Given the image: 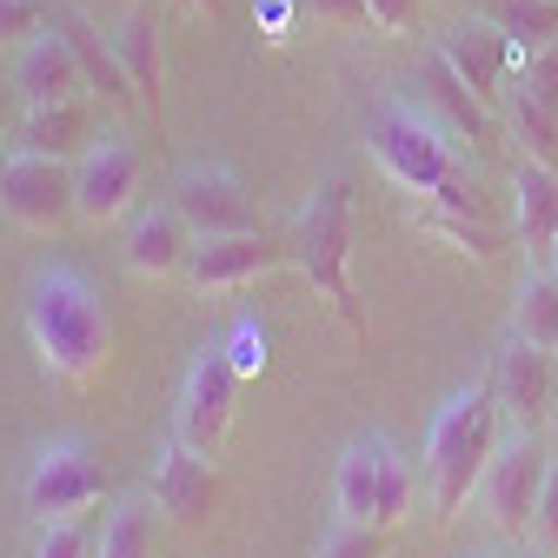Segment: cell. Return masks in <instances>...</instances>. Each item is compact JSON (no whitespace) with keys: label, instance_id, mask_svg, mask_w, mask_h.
Returning <instances> with one entry per match:
<instances>
[{"label":"cell","instance_id":"obj_10","mask_svg":"<svg viewBox=\"0 0 558 558\" xmlns=\"http://www.w3.org/2000/svg\"><path fill=\"white\" fill-rule=\"evenodd\" d=\"M133 193H140V154L126 147L120 133H100L94 147L74 160V199H81V220H94V227L120 220L126 206H133Z\"/></svg>","mask_w":558,"mask_h":558},{"label":"cell","instance_id":"obj_3","mask_svg":"<svg viewBox=\"0 0 558 558\" xmlns=\"http://www.w3.org/2000/svg\"><path fill=\"white\" fill-rule=\"evenodd\" d=\"M345 259H353V186L345 173H326L300 214V233H293V266L313 279V293L332 300V313L366 339V306L353 300V279H345Z\"/></svg>","mask_w":558,"mask_h":558},{"label":"cell","instance_id":"obj_12","mask_svg":"<svg viewBox=\"0 0 558 558\" xmlns=\"http://www.w3.org/2000/svg\"><path fill=\"white\" fill-rule=\"evenodd\" d=\"M220 499V478H214V452H199L186 439H173L160 459H154V506L173 519V525H199Z\"/></svg>","mask_w":558,"mask_h":558},{"label":"cell","instance_id":"obj_11","mask_svg":"<svg viewBox=\"0 0 558 558\" xmlns=\"http://www.w3.org/2000/svg\"><path fill=\"white\" fill-rule=\"evenodd\" d=\"M14 87H21L27 107H47V100H87V94H94V87H87V66H81L74 40L60 34V21L40 27V34L21 47V60H14Z\"/></svg>","mask_w":558,"mask_h":558},{"label":"cell","instance_id":"obj_30","mask_svg":"<svg viewBox=\"0 0 558 558\" xmlns=\"http://www.w3.org/2000/svg\"><path fill=\"white\" fill-rule=\"evenodd\" d=\"M220 353L233 360V373H240V379H253V373H266V332H259L253 319H240V326L227 332V345H220Z\"/></svg>","mask_w":558,"mask_h":558},{"label":"cell","instance_id":"obj_6","mask_svg":"<svg viewBox=\"0 0 558 558\" xmlns=\"http://www.w3.org/2000/svg\"><path fill=\"white\" fill-rule=\"evenodd\" d=\"M100 493H107V465H100V452L81 446V439L47 446V452L27 465V478H21V506H27L34 519H81Z\"/></svg>","mask_w":558,"mask_h":558},{"label":"cell","instance_id":"obj_20","mask_svg":"<svg viewBox=\"0 0 558 558\" xmlns=\"http://www.w3.org/2000/svg\"><path fill=\"white\" fill-rule=\"evenodd\" d=\"M113 53H120V66H126L133 94L160 113V74H167V60H160V14L147 8V0H133L126 21L113 27Z\"/></svg>","mask_w":558,"mask_h":558},{"label":"cell","instance_id":"obj_17","mask_svg":"<svg viewBox=\"0 0 558 558\" xmlns=\"http://www.w3.org/2000/svg\"><path fill=\"white\" fill-rule=\"evenodd\" d=\"M418 100H426L459 140H493V100H478L465 81H459V66L433 47L426 60H418Z\"/></svg>","mask_w":558,"mask_h":558},{"label":"cell","instance_id":"obj_16","mask_svg":"<svg viewBox=\"0 0 558 558\" xmlns=\"http://www.w3.org/2000/svg\"><path fill=\"white\" fill-rule=\"evenodd\" d=\"M193 240H199V233L180 220V206H173V199H167V206H140L133 227H126V266H133V272H154V279L186 272Z\"/></svg>","mask_w":558,"mask_h":558},{"label":"cell","instance_id":"obj_44","mask_svg":"<svg viewBox=\"0 0 558 558\" xmlns=\"http://www.w3.org/2000/svg\"><path fill=\"white\" fill-rule=\"evenodd\" d=\"M551 433H558V418H551Z\"/></svg>","mask_w":558,"mask_h":558},{"label":"cell","instance_id":"obj_9","mask_svg":"<svg viewBox=\"0 0 558 558\" xmlns=\"http://www.w3.org/2000/svg\"><path fill=\"white\" fill-rule=\"evenodd\" d=\"M173 206L180 220L199 240H220V233H259V199L246 180H233L227 167H186L173 180Z\"/></svg>","mask_w":558,"mask_h":558},{"label":"cell","instance_id":"obj_24","mask_svg":"<svg viewBox=\"0 0 558 558\" xmlns=\"http://www.w3.org/2000/svg\"><path fill=\"white\" fill-rule=\"evenodd\" d=\"M512 332L519 339H532V345H558V279L545 272V266H532V272H519V293H512Z\"/></svg>","mask_w":558,"mask_h":558},{"label":"cell","instance_id":"obj_18","mask_svg":"<svg viewBox=\"0 0 558 558\" xmlns=\"http://www.w3.org/2000/svg\"><path fill=\"white\" fill-rule=\"evenodd\" d=\"M14 147H21V154H47V160H81V154L94 147V113H87V100L27 107L21 126H14Z\"/></svg>","mask_w":558,"mask_h":558},{"label":"cell","instance_id":"obj_2","mask_svg":"<svg viewBox=\"0 0 558 558\" xmlns=\"http://www.w3.org/2000/svg\"><path fill=\"white\" fill-rule=\"evenodd\" d=\"M499 412L506 405H499L493 379H485V386H459L433 412V426H426V493H433L439 519H452L478 493L485 465H493V452H499Z\"/></svg>","mask_w":558,"mask_h":558},{"label":"cell","instance_id":"obj_1","mask_svg":"<svg viewBox=\"0 0 558 558\" xmlns=\"http://www.w3.org/2000/svg\"><path fill=\"white\" fill-rule=\"evenodd\" d=\"M21 319H27V339L47 373L60 379H94L107 366V345H113V319H107V300L87 287V272L74 266H40L27 279V300H21Z\"/></svg>","mask_w":558,"mask_h":558},{"label":"cell","instance_id":"obj_34","mask_svg":"<svg viewBox=\"0 0 558 558\" xmlns=\"http://www.w3.org/2000/svg\"><path fill=\"white\" fill-rule=\"evenodd\" d=\"M306 21H326V27H360L366 21V0H293Z\"/></svg>","mask_w":558,"mask_h":558},{"label":"cell","instance_id":"obj_19","mask_svg":"<svg viewBox=\"0 0 558 558\" xmlns=\"http://www.w3.org/2000/svg\"><path fill=\"white\" fill-rule=\"evenodd\" d=\"M379 452H386V439H360V446H345L339 478H332L339 519H353V525H386V472H379Z\"/></svg>","mask_w":558,"mask_h":558},{"label":"cell","instance_id":"obj_36","mask_svg":"<svg viewBox=\"0 0 558 558\" xmlns=\"http://www.w3.org/2000/svg\"><path fill=\"white\" fill-rule=\"evenodd\" d=\"M253 14H259L266 40H287V27L300 21V8H293V0H253Z\"/></svg>","mask_w":558,"mask_h":558},{"label":"cell","instance_id":"obj_31","mask_svg":"<svg viewBox=\"0 0 558 558\" xmlns=\"http://www.w3.org/2000/svg\"><path fill=\"white\" fill-rule=\"evenodd\" d=\"M519 87H525V94H538L545 107H558V40H551V47H538V53H525Z\"/></svg>","mask_w":558,"mask_h":558},{"label":"cell","instance_id":"obj_23","mask_svg":"<svg viewBox=\"0 0 558 558\" xmlns=\"http://www.w3.org/2000/svg\"><path fill=\"white\" fill-rule=\"evenodd\" d=\"M506 133H512L519 160H532V167H551V173H558V107H545L538 94L512 87V100H506Z\"/></svg>","mask_w":558,"mask_h":558},{"label":"cell","instance_id":"obj_41","mask_svg":"<svg viewBox=\"0 0 558 558\" xmlns=\"http://www.w3.org/2000/svg\"><path fill=\"white\" fill-rule=\"evenodd\" d=\"M519 558H551V551H545V545H532V551H519Z\"/></svg>","mask_w":558,"mask_h":558},{"label":"cell","instance_id":"obj_14","mask_svg":"<svg viewBox=\"0 0 558 558\" xmlns=\"http://www.w3.org/2000/svg\"><path fill=\"white\" fill-rule=\"evenodd\" d=\"M439 53L459 66V81L478 94V100H499L506 94V74H512V40L485 21V14H472V21H459V27H446L439 34Z\"/></svg>","mask_w":558,"mask_h":558},{"label":"cell","instance_id":"obj_21","mask_svg":"<svg viewBox=\"0 0 558 558\" xmlns=\"http://www.w3.org/2000/svg\"><path fill=\"white\" fill-rule=\"evenodd\" d=\"M512 199H519V240H525V253L545 259L551 240H558V173L519 160V173H512Z\"/></svg>","mask_w":558,"mask_h":558},{"label":"cell","instance_id":"obj_15","mask_svg":"<svg viewBox=\"0 0 558 558\" xmlns=\"http://www.w3.org/2000/svg\"><path fill=\"white\" fill-rule=\"evenodd\" d=\"M272 266H279V246H272L266 233L193 240V259H186L193 287H206V293H233V287H246V279H259V272H272Z\"/></svg>","mask_w":558,"mask_h":558},{"label":"cell","instance_id":"obj_32","mask_svg":"<svg viewBox=\"0 0 558 558\" xmlns=\"http://www.w3.org/2000/svg\"><path fill=\"white\" fill-rule=\"evenodd\" d=\"M40 27H47V8H40V0H0V47L34 40Z\"/></svg>","mask_w":558,"mask_h":558},{"label":"cell","instance_id":"obj_22","mask_svg":"<svg viewBox=\"0 0 558 558\" xmlns=\"http://www.w3.org/2000/svg\"><path fill=\"white\" fill-rule=\"evenodd\" d=\"M60 34L74 40V53H81V66H87V87L94 94H107L113 107H126V100H140L133 94V81H126V66H120V53H113V34L100 40V27H94V14H60Z\"/></svg>","mask_w":558,"mask_h":558},{"label":"cell","instance_id":"obj_8","mask_svg":"<svg viewBox=\"0 0 558 558\" xmlns=\"http://www.w3.org/2000/svg\"><path fill=\"white\" fill-rule=\"evenodd\" d=\"M233 399H240V373H233V360L214 345V353L193 360V373H186V386H180L173 439H186V446H199V452H220V439H227V426H233Z\"/></svg>","mask_w":558,"mask_h":558},{"label":"cell","instance_id":"obj_35","mask_svg":"<svg viewBox=\"0 0 558 558\" xmlns=\"http://www.w3.org/2000/svg\"><path fill=\"white\" fill-rule=\"evenodd\" d=\"M532 532H538V545L558 558V459H551V472H545V493H538V519H532Z\"/></svg>","mask_w":558,"mask_h":558},{"label":"cell","instance_id":"obj_40","mask_svg":"<svg viewBox=\"0 0 558 558\" xmlns=\"http://www.w3.org/2000/svg\"><path fill=\"white\" fill-rule=\"evenodd\" d=\"M193 8H199V14H214V8H220V0H193Z\"/></svg>","mask_w":558,"mask_h":558},{"label":"cell","instance_id":"obj_43","mask_svg":"<svg viewBox=\"0 0 558 558\" xmlns=\"http://www.w3.org/2000/svg\"><path fill=\"white\" fill-rule=\"evenodd\" d=\"M551 360H558V345H551Z\"/></svg>","mask_w":558,"mask_h":558},{"label":"cell","instance_id":"obj_5","mask_svg":"<svg viewBox=\"0 0 558 558\" xmlns=\"http://www.w3.org/2000/svg\"><path fill=\"white\" fill-rule=\"evenodd\" d=\"M0 214L27 233H60L81 214L74 199V160H47V154H0Z\"/></svg>","mask_w":558,"mask_h":558},{"label":"cell","instance_id":"obj_37","mask_svg":"<svg viewBox=\"0 0 558 558\" xmlns=\"http://www.w3.org/2000/svg\"><path fill=\"white\" fill-rule=\"evenodd\" d=\"M366 21L386 27V34H399V27L412 21V0H366Z\"/></svg>","mask_w":558,"mask_h":558},{"label":"cell","instance_id":"obj_26","mask_svg":"<svg viewBox=\"0 0 558 558\" xmlns=\"http://www.w3.org/2000/svg\"><path fill=\"white\" fill-rule=\"evenodd\" d=\"M94 558H154V512L147 506H120L113 519H107V532H100V545H94Z\"/></svg>","mask_w":558,"mask_h":558},{"label":"cell","instance_id":"obj_4","mask_svg":"<svg viewBox=\"0 0 558 558\" xmlns=\"http://www.w3.org/2000/svg\"><path fill=\"white\" fill-rule=\"evenodd\" d=\"M366 140H373V160H379L399 186L433 193V206H446V214H472V193H465V180H459V154L446 147V133H439L433 120H418L412 107H386Z\"/></svg>","mask_w":558,"mask_h":558},{"label":"cell","instance_id":"obj_7","mask_svg":"<svg viewBox=\"0 0 558 558\" xmlns=\"http://www.w3.org/2000/svg\"><path fill=\"white\" fill-rule=\"evenodd\" d=\"M545 472H551V452L538 446L532 426H519V439L493 452V465H485V478H478V499H485V512H493L499 532H525L538 519Z\"/></svg>","mask_w":558,"mask_h":558},{"label":"cell","instance_id":"obj_33","mask_svg":"<svg viewBox=\"0 0 558 558\" xmlns=\"http://www.w3.org/2000/svg\"><path fill=\"white\" fill-rule=\"evenodd\" d=\"M379 472H386V525H392V519H405V506H412V465L386 446V452H379Z\"/></svg>","mask_w":558,"mask_h":558},{"label":"cell","instance_id":"obj_27","mask_svg":"<svg viewBox=\"0 0 558 558\" xmlns=\"http://www.w3.org/2000/svg\"><path fill=\"white\" fill-rule=\"evenodd\" d=\"M418 227H433V233L459 240V253H472V259H493V253H499V233H485L472 214H446V206H426V214H418Z\"/></svg>","mask_w":558,"mask_h":558},{"label":"cell","instance_id":"obj_13","mask_svg":"<svg viewBox=\"0 0 558 558\" xmlns=\"http://www.w3.org/2000/svg\"><path fill=\"white\" fill-rule=\"evenodd\" d=\"M493 392H499V405L519 418V426H538L551 392H558V360L545 353V345H532V339L512 332L499 345V360H493Z\"/></svg>","mask_w":558,"mask_h":558},{"label":"cell","instance_id":"obj_29","mask_svg":"<svg viewBox=\"0 0 558 558\" xmlns=\"http://www.w3.org/2000/svg\"><path fill=\"white\" fill-rule=\"evenodd\" d=\"M319 558H379V525H353V519H339V525L319 538Z\"/></svg>","mask_w":558,"mask_h":558},{"label":"cell","instance_id":"obj_42","mask_svg":"<svg viewBox=\"0 0 558 558\" xmlns=\"http://www.w3.org/2000/svg\"><path fill=\"white\" fill-rule=\"evenodd\" d=\"M478 558H512V551H478Z\"/></svg>","mask_w":558,"mask_h":558},{"label":"cell","instance_id":"obj_39","mask_svg":"<svg viewBox=\"0 0 558 558\" xmlns=\"http://www.w3.org/2000/svg\"><path fill=\"white\" fill-rule=\"evenodd\" d=\"M0 140H8V94H0Z\"/></svg>","mask_w":558,"mask_h":558},{"label":"cell","instance_id":"obj_28","mask_svg":"<svg viewBox=\"0 0 558 558\" xmlns=\"http://www.w3.org/2000/svg\"><path fill=\"white\" fill-rule=\"evenodd\" d=\"M34 558H94V538H87L81 519H40Z\"/></svg>","mask_w":558,"mask_h":558},{"label":"cell","instance_id":"obj_38","mask_svg":"<svg viewBox=\"0 0 558 558\" xmlns=\"http://www.w3.org/2000/svg\"><path fill=\"white\" fill-rule=\"evenodd\" d=\"M545 272H551V279H558V240H551V253H545Z\"/></svg>","mask_w":558,"mask_h":558},{"label":"cell","instance_id":"obj_25","mask_svg":"<svg viewBox=\"0 0 558 558\" xmlns=\"http://www.w3.org/2000/svg\"><path fill=\"white\" fill-rule=\"evenodd\" d=\"M485 21H493L512 47L538 53L558 40V0H485Z\"/></svg>","mask_w":558,"mask_h":558}]
</instances>
